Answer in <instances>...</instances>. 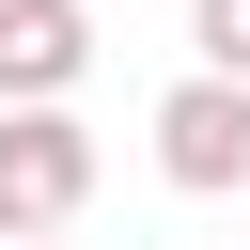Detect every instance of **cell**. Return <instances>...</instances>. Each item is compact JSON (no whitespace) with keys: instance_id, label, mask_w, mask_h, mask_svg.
<instances>
[{"instance_id":"3","label":"cell","mask_w":250,"mask_h":250,"mask_svg":"<svg viewBox=\"0 0 250 250\" xmlns=\"http://www.w3.org/2000/svg\"><path fill=\"white\" fill-rule=\"evenodd\" d=\"M94 62V16L78 0H0V109H62Z\"/></svg>"},{"instance_id":"1","label":"cell","mask_w":250,"mask_h":250,"mask_svg":"<svg viewBox=\"0 0 250 250\" xmlns=\"http://www.w3.org/2000/svg\"><path fill=\"white\" fill-rule=\"evenodd\" d=\"M94 203V125L78 109H0V250H47Z\"/></svg>"},{"instance_id":"5","label":"cell","mask_w":250,"mask_h":250,"mask_svg":"<svg viewBox=\"0 0 250 250\" xmlns=\"http://www.w3.org/2000/svg\"><path fill=\"white\" fill-rule=\"evenodd\" d=\"M47 250H62V234H47Z\"/></svg>"},{"instance_id":"2","label":"cell","mask_w":250,"mask_h":250,"mask_svg":"<svg viewBox=\"0 0 250 250\" xmlns=\"http://www.w3.org/2000/svg\"><path fill=\"white\" fill-rule=\"evenodd\" d=\"M156 172H172L188 203H219V188H250V94L188 62V78L156 94Z\"/></svg>"},{"instance_id":"4","label":"cell","mask_w":250,"mask_h":250,"mask_svg":"<svg viewBox=\"0 0 250 250\" xmlns=\"http://www.w3.org/2000/svg\"><path fill=\"white\" fill-rule=\"evenodd\" d=\"M188 47H203V78L250 94V0H188Z\"/></svg>"}]
</instances>
